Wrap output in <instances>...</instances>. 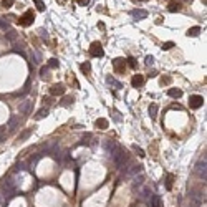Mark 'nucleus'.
<instances>
[{
	"mask_svg": "<svg viewBox=\"0 0 207 207\" xmlns=\"http://www.w3.org/2000/svg\"><path fill=\"white\" fill-rule=\"evenodd\" d=\"M30 104H32V101H23V103L20 104L18 111H20V113H23V115H27L28 109H30Z\"/></svg>",
	"mask_w": 207,
	"mask_h": 207,
	"instance_id": "9",
	"label": "nucleus"
},
{
	"mask_svg": "<svg viewBox=\"0 0 207 207\" xmlns=\"http://www.w3.org/2000/svg\"><path fill=\"white\" fill-rule=\"evenodd\" d=\"M90 55H91V56H95V58H101V56L104 55L103 47H101V43H100V42H93L91 45H90Z\"/></svg>",
	"mask_w": 207,
	"mask_h": 207,
	"instance_id": "2",
	"label": "nucleus"
},
{
	"mask_svg": "<svg viewBox=\"0 0 207 207\" xmlns=\"http://www.w3.org/2000/svg\"><path fill=\"white\" fill-rule=\"evenodd\" d=\"M88 3H90V0H78V5H81V7L88 5Z\"/></svg>",
	"mask_w": 207,
	"mask_h": 207,
	"instance_id": "29",
	"label": "nucleus"
},
{
	"mask_svg": "<svg viewBox=\"0 0 207 207\" xmlns=\"http://www.w3.org/2000/svg\"><path fill=\"white\" fill-rule=\"evenodd\" d=\"M167 95L169 96H171V98H181V96H182V91L181 90H177V88H169V90H167Z\"/></svg>",
	"mask_w": 207,
	"mask_h": 207,
	"instance_id": "8",
	"label": "nucleus"
},
{
	"mask_svg": "<svg viewBox=\"0 0 207 207\" xmlns=\"http://www.w3.org/2000/svg\"><path fill=\"white\" fill-rule=\"evenodd\" d=\"M50 93L53 96H56V95H65V86L62 83H58V85H53V86L50 88Z\"/></svg>",
	"mask_w": 207,
	"mask_h": 207,
	"instance_id": "6",
	"label": "nucleus"
},
{
	"mask_svg": "<svg viewBox=\"0 0 207 207\" xmlns=\"http://www.w3.org/2000/svg\"><path fill=\"white\" fill-rule=\"evenodd\" d=\"M47 75H48V68L43 66L42 70H40V76H42V78H47Z\"/></svg>",
	"mask_w": 207,
	"mask_h": 207,
	"instance_id": "26",
	"label": "nucleus"
},
{
	"mask_svg": "<svg viewBox=\"0 0 207 207\" xmlns=\"http://www.w3.org/2000/svg\"><path fill=\"white\" fill-rule=\"evenodd\" d=\"M33 20H35V15H33V12L32 10H27L25 13L22 15V17L18 18V23L22 27H30L32 23H33Z\"/></svg>",
	"mask_w": 207,
	"mask_h": 207,
	"instance_id": "1",
	"label": "nucleus"
},
{
	"mask_svg": "<svg viewBox=\"0 0 207 207\" xmlns=\"http://www.w3.org/2000/svg\"><path fill=\"white\" fill-rule=\"evenodd\" d=\"M51 104V98H43V104Z\"/></svg>",
	"mask_w": 207,
	"mask_h": 207,
	"instance_id": "33",
	"label": "nucleus"
},
{
	"mask_svg": "<svg viewBox=\"0 0 207 207\" xmlns=\"http://www.w3.org/2000/svg\"><path fill=\"white\" fill-rule=\"evenodd\" d=\"M0 27H2V28H10V25L7 22H3V20H0Z\"/></svg>",
	"mask_w": 207,
	"mask_h": 207,
	"instance_id": "30",
	"label": "nucleus"
},
{
	"mask_svg": "<svg viewBox=\"0 0 207 207\" xmlns=\"http://www.w3.org/2000/svg\"><path fill=\"white\" fill-rule=\"evenodd\" d=\"M113 66H115V70H116L118 73H123L124 68H126V60H123V58L113 60Z\"/></svg>",
	"mask_w": 207,
	"mask_h": 207,
	"instance_id": "4",
	"label": "nucleus"
},
{
	"mask_svg": "<svg viewBox=\"0 0 207 207\" xmlns=\"http://www.w3.org/2000/svg\"><path fill=\"white\" fill-rule=\"evenodd\" d=\"M126 62H128V65H129L131 68H136V60L133 58V56H129V58L126 60Z\"/></svg>",
	"mask_w": 207,
	"mask_h": 207,
	"instance_id": "25",
	"label": "nucleus"
},
{
	"mask_svg": "<svg viewBox=\"0 0 207 207\" xmlns=\"http://www.w3.org/2000/svg\"><path fill=\"white\" fill-rule=\"evenodd\" d=\"M152 62H154L152 56H146V63H148V65H152Z\"/></svg>",
	"mask_w": 207,
	"mask_h": 207,
	"instance_id": "31",
	"label": "nucleus"
},
{
	"mask_svg": "<svg viewBox=\"0 0 207 207\" xmlns=\"http://www.w3.org/2000/svg\"><path fill=\"white\" fill-rule=\"evenodd\" d=\"M143 83H144V76H143V75H134V76L131 78V85H133V88L141 86Z\"/></svg>",
	"mask_w": 207,
	"mask_h": 207,
	"instance_id": "7",
	"label": "nucleus"
},
{
	"mask_svg": "<svg viewBox=\"0 0 207 207\" xmlns=\"http://www.w3.org/2000/svg\"><path fill=\"white\" fill-rule=\"evenodd\" d=\"M171 48H174V42H166V43H162V50H171Z\"/></svg>",
	"mask_w": 207,
	"mask_h": 207,
	"instance_id": "21",
	"label": "nucleus"
},
{
	"mask_svg": "<svg viewBox=\"0 0 207 207\" xmlns=\"http://www.w3.org/2000/svg\"><path fill=\"white\" fill-rule=\"evenodd\" d=\"M204 104V98H202L201 95H192L189 98V106H190V109H199Z\"/></svg>",
	"mask_w": 207,
	"mask_h": 207,
	"instance_id": "3",
	"label": "nucleus"
},
{
	"mask_svg": "<svg viewBox=\"0 0 207 207\" xmlns=\"http://www.w3.org/2000/svg\"><path fill=\"white\" fill-rule=\"evenodd\" d=\"M108 83L115 85V86H116V88H121V83H119V81H116L115 78H111V76H108Z\"/></svg>",
	"mask_w": 207,
	"mask_h": 207,
	"instance_id": "22",
	"label": "nucleus"
},
{
	"mask_svg": "<svg viewBox=\"0 0 207 207\" xmlns=\"http://www.w3.org/2000/svg\"><path fill=\"white\" fill-rule=\"evenodd\" d=\"M2 2H3V5H5L7 9H10V7L15 3V0H2Z\"/></svg>",
	"mask_w": 207,
	"mask_h": 207,
	"instance_id": "27",
	"label": "nucleus"
},
{
	"mask_svg": "<svg viewBox=\"0 0 207 207\" xmlns=\"http://www.w3.org/2000/svg\"><path fill=\"white\" fill-rule=\"evenodd\" d=\"M30 134H32V128H30V129H27V131H23L22 134H20V139H27V137L30 136Z\"/></svg>",
	"mask_w": 207,
	"mask_h": 207,
	"instance_id": "23",
	"label": "nucleus"
},
{
	"mask_svg": "<svg viewBox=\"0 0 207 207\" xmlns=\"http://www.w3.org/2000/svg\"><path fill=\"white\" fill-rule=\"evenodd\" d=\"M48 66H50V68H58V60H56V58H50V60H48Z\"/></svg>",
	"mask_w": 207,
	"mask_h": 207,
	"instance_id": "19",
	"label": "nucleus"
},
{
	"mask_svg": "<svg viewBox=\"0 0 207 207\" xmlns=\"http://www.w3.org/2000/svg\"><path fill=\"white\" fill-rule=\"evenodd\" d=\"M81 71L85 73V75H90V71H91V65H90V62H85V63H81Z\"/></svg>",
	"mask_w": 207,
	"mask_h": 207,
	"instance_id": "13",
	"label": "nucleus"
},
{
	"mask_svg": "<svg viewBox=\"0 0 207 207\" xmlns=\"http://www.w3.org/2000/svg\"><path fill=\"white\" fill-rule=\"evenodd\" d=\"M35 7H36V10L43 12V10H45V3H43V0H35Z\"/></svg>",
	"mask_w": 207,
	"mask_h": 207,
	"instance_id": "18",
	"label": "nucleus"
},
{
	"mask_svg": "<svg viewBox=\"0 0 207 207\" xmlns=\"http://www.w3.org/2000/svg\"><path fill=\"white\" fill-rule=\"evenodd\" d=\"M151 207H161V197L159 196L151 197Z\"/></svg>",
	"mask_w": 207,
	"mask_h": 207,
	"instance_id": "15",
	"label": "nucleus"
},
{
	"mask_svg": "<svg viewBox=\"0 0 207 207\" xmlns=\"http://www.w3.org/2000/svg\"><path fill=\"white\" fill-rule=\"evenodd\" d=\"M133 149H134V152H136L139 157H144V156H146V154H144V151H143L141 148H137V146H133Z\"/></svg>",
	"mask_w": 207,
	"mask_h": 207,
	"instance_id": "20",
	"label": "nucleus"
},
{
	"mask_svg": "<svg viewBox=\"0 0 207 207\" xmlns=\"http://www.w3.org/2000/svg\"><path fill=\"white\" fill-rule=\"evenodd\" d=\"M131 17L134 18V20H143V18L148 17V12H146V10H141V9L133 10V12H131Z\"/></svg>",
	"mask_w": 207,
	"mask_h": 207,
	"instance_id": "5",
	"label": "nucleus"
},
{
	"mask_svg": "<svg viewBox=\"0 0 207 207\" xmlns=\"http://www.w3.org/2000/svg\"><path fill=\"white\" fill-rule=\"evenodd\" d=\"M181 9V5L177 2H169V5H167V10L169 12H172V13H176V12H179Z\"/></svg>",
	"mask_w": 207,
	"mask_h": 207,
	"instance_id": "11",
	"label": "nucleus"
},
{
	"mask_svg": "<svg viewBox=\"0 0 207 207\" xmlns=\"http://www.w3.org/2000/svg\"><path fill=\"white\" fill-rule=\"evenodd\" d=\"M161 83L162 85H169V83H171V76H162V78H161Z\"/></svg>",
	"mask_w": 207,
	"mask_h": 207,
	"instance_id": "28",
	"label": "nucleus"
},
{
	"mask_svg": "<svg viewBox=\"0 0 207 207\" xmlns=\"http://www.w3.org/2000/svg\"><path fill=\"white\" fill-rule=\"evenodd\" d=\"M71 103H73V98H70V96L63 98V101H62V104H63V106H68V104H71Z\"/></svg>",
	"mask_w": 207,
	"mask_h": 207,
	"instance_id": "24",
	"label": "nucleus"
},
{
	"mask_svg": "<svg viewBox=\"0 0 207 207\" xmlns=\"http://www.w3.org/2000/svg\"><path fill=\"white\" fill-rule=\"evenodd\" d=\"M172 179H174V176H172V174H169V176H167V181H166V189H167V190L172 189Z\"/></svg>",
	"mask_w": 207,
	"mask_h": 207,
	"instance_id": "17",
	"label": "nucleus"
},
{
	"mask_svg": "<svg viewBox=\"0 0 207 207\" xmlns=\"http://www.w3.org/2000/svg\"><path fill=\"white\" fill-rule=\"evenodd\" d=\"M199 33H201V27H192L187 30V36H197Z\"/></svg>",
	"mask_w": 207,
	"mask_h": 207,
	"instance_id": "14",
	"label": "nucleus"
},
{
	"mask_svg": "<svg viewBox=\"0 0 207 207\" xmlns=\"http://www.w3.org/2000/svg\"><path fill=\"white\" fill-rule=\"evenodd\" d=\"M7 38L13 40V38H15V32H9V35H7Z\"/></svg>",
	"mask_w": 207,
	"mask_h": 207,
	"instance_id": "32",
	"label": "nucleus"
},
{
	"mask_svg": "<svg viewBox=\"0 0 207 207\" xmlns=\"http://www.w3.org/2000/svg\"><path fill=\"white\" fill-rule=\"evenodd\" d=\"M96 128L100 129H106L108 128V119H104V118H100V119H96Z\"/></svg>",
	"mask_w": 207,
	"mask_h": 207,
	"instance_id": "10",
	"label": "nucleus"
},
{
	"mask_svg": "<svg viewBox=\"0 0 207 207\" xmlns=\"http://www.w3.org/2000/svg\"><path fill=\"white\" fill-rule=\"evenodd\" d=\"M149 116H151L152 119H156V116H157V104L156 103H152L151 106H149Z\"/></svg>",
	"mask_w": 207,
	"mask_h": 207,
	"instance_id": "12",
	"label": "nucleus"
},
{
	"mask_svg": "<svg viewBox=\"0 0 207 207\" xmlns=\"http://www.w3.org/2000/svg\"><path fill=\"white\" fill-rule=\"evenodd\" d=\"M45 116H48V109H40L38 113H36V116H35V119H43Z\"/></svg>",
	"mask_w": 207,
	"mask_h": 207,
	"instance_id": "16",
	"label": "nucleus"
},
{
	"mask_svg": "<svg viewBox=\"0 0 207 207\" xmlns=\"http://www.w3.org/2000/svg\"><path fill=\"white\" fill-rule=\"evenodd\" d=\"M133 2H143V0H133Z\"/></svg>",
	"mask_w": 207,
	"mask_h": 207,
	"instance_id": "34",
	"label": "nucleus"
}]
</instances>
